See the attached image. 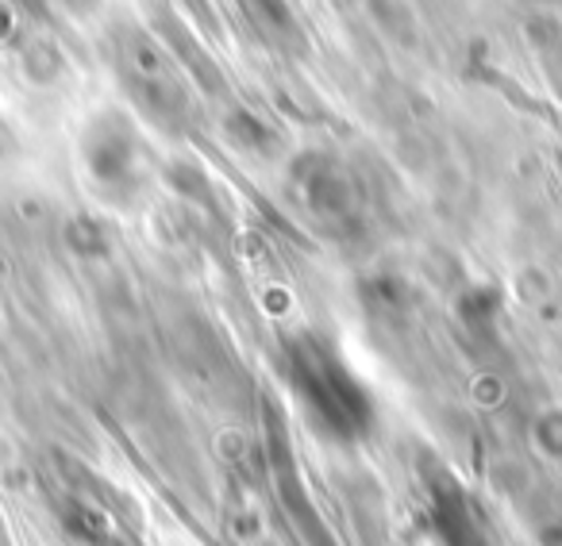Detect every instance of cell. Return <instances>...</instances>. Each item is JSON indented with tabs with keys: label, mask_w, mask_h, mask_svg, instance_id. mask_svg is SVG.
Returning a JSON list of instances; mask_svg holds the SVG:
<instances>
[{
	"label": "cell",
	"mask_w": 562,
	"mask_h": 546,
	"mask_svg": "<svg viewBox=\"0 0 562 546\" xmlns=\"http://www.w3.org/2000/svg\"><path fill=\"white\" fill-rule=\"evenodd\" d=\"M12 32H16V16H12V9L0 0V39H9Z\"/></svg>",
	"instance_id": "2"
},
{
	"label": "cell",
	"mask_w": 562,
	"mask_h": 546,
	"mask_svg": "<svg viewBox=\"0 0 562 546\" xmlns=\"http://www.w3.org/2000/svg\"><path fill=\"white\" fill-rule=\"evenodd\" d=\"M20 4H27V0H20ZM32 4H35V9H40V0H32Z\"/></svg>",
	"instance_id": "4"
},
{
	"label": "cell",
	"mask_w": 562,
	"mask_h": 546,
	"mask_svg": "<svg viewBox=\"0 0 562 546\" xmlns=\"http://www.w3.org/2000/svg\"><path fill=\"white\" fill-rule=\"evenodd\" d=\"M20 66H24V78L35 86H50L55 78H63V50L47 39H32L20 50Z\"/></svg>",
	"instance_id": "1"
},
{
	"label": "cell",
	"mask_w": 562,
	"mask_h": 546,
	"mask_svg": "<svg viewBox=\"0 0 562 546\" xmlns=\"http://www.w3.org/2000/svg\"><path fill=\"white\" fill-rule=\"evenodd\" d=\"M63 4L74 12V16H93L97 4H101V0H63Z\"/></svg>",
	"instance_id": "3"
}]
</instances>
